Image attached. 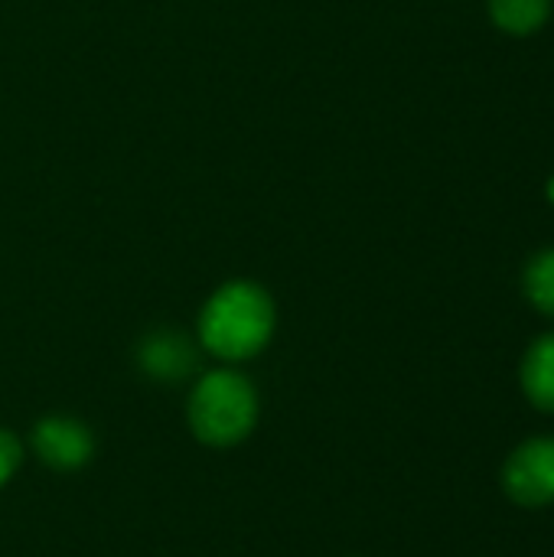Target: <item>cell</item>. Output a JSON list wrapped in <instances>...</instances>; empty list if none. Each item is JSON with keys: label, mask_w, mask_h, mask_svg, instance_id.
<instances>
[{"label": "cell", "mask_w": 554, "mask_h": 557, "mask_svg": "<svg viewBox=\"0 0 554 557\" xmlns=\"http://www.w3.org/2000/svg\"><path fill=\"white\" fill-rule=\"evenodd\" d=\"M258 424V392L238 372L202 375L189 395V428L209 447H235Z\"/></svg>", "instance_id": "7a4b0ae2"}, {"label": "cell", "mask_w": 554, "mask_h": 557, "mask_svg": "<svg viewBox=\"0 0 554 557\" xmlns=\"http://www.w3.org/2000/svg\"><path fill=\"white\" fill-rule=\"evenodd\" d=\"M33 450L46 467L59 473H72L95 457V437L82 421L52 414L33 428Z\"/></svg>", "instance_id": "277c9868"}, {"label": "cell", "mask_w": 554, "mask_h": 557, "mask_svg": "<svg viewBox=\"0 0 554 557\" xmlns=\"http://www.w3.org/2000/svg\"><path fill=\"white\" fill-rule=\"evenodd\" d=\"M522 385H526V395L539 408L554 411V336L539 339L529 349L526 366H522Z\"/></svg>", "instance_id": "8992f818"}, {"label": "cell", "mask_w": 554, "mask_h": 557, "mask_svg": "<svg viewBox=\"0 0 554 557\" xmlns=\"http://www.w3.org/2000/svg\"><path fill=\"white\" fill-rule=\"evenodd\" d=\"M552 199H554V180H552Z\"/></svg>", "instance_id": "30bf717a"}, {"label": "cell", "mask_w": 554, "mask_h": 557, "mask_svg": "<svg viewBox=\"0 0 554 557\" xmlns=\"http://www.w3.org/2000/svg\"><path fill=\"white\" fill-rule=\"evenodd\" d=\"M526 290H529V300L542 313H552L554 317V251L539 255L529 264V271H526Z\"/></svg>", "instance_id": "ba28073f"}, {"label": "cell", "mask_w": 554, "mask_h": 557, "mask_svg": "<svg viewBox=\"0 0 554 557\" xmlns=\"http://www.w3.org/2000/svg\"><path fill=\"white\" fill-rule=\"evenodd\" d=\"M506 493L526 509L554 503V441H529L519 447L503 473Z\"/></svg>", "instance_id": "3957f363"}, {"label": "cell", "mask_w": 554, "mask_h": 557, "mask_svg": "<svg viewBox=\"0 0 554 557\" xmlns=\"http://www.w3.org/2000/svg\"><path fill=\"white\" fill-rule=\"evenodd\" d=\"M490 13L496 26H503L506 33L526 36V33H535L549 20L552 0H490Z\"/></svg>", "instance_id": "52a82bcc"}, {"label": "cell", "mask_w": 554, "mask_h": 557, "mask_svg": "<svg viewBox=\"0 0 554 557\" xmlns=\"http://www.w3.org/2000/svg\"><path fill=\"white\" fill-rule=\"evenodd\" d=\"M20 460H23L20 441L10 431H0V486L10 483V476L20 470Z\"/></svg>", "instance_id": "9c48e42d"}, {"label": "cell", "mask_w": 554, "mask_h": 557, "mask_svg": "<svg viewBox=\"0 0 554 557\" xmlns=\"http://www.w3.org/2000/svg\"><path fill=\"white\" fill-rule=\"evenodd\" d=\"M137 362L150 379L160 382H180L196 369V349L193 343L176 330H153L137 346Z\"/></svg>", "instance_id": "5b68a950"}, {"label": "cell", "mask_w": 554, "mask_h": 557, "mask_svg": "<svg viewBox=\"0 0 554 557\" xmlns=\"http://www.w3.org/2000/svg\"><path fill=\"white\" fill-rule=\"evenodd\" d=\"M274 333V304L264 287L251 281H232L219 287L199 317V336L219 359H248L268 346Z\"/></svg>", "instance_id": "6da1fadb"}]
</instances>
